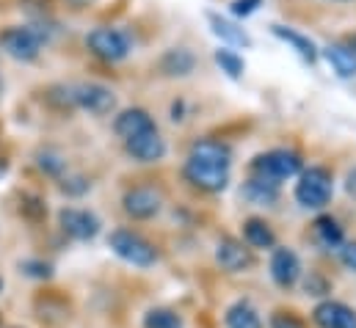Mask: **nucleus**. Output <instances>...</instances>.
<instances>
[{
  "label": "nucleus",
  "mask_w": 356,
  "mask_h": 328,
  "mask_svg": "<svg viewBox=\"0 0 356 328\" xmlns=\"http://www.w3.org/2000/svg\"><path fill=\"white\" fill-rule=\"evenodd\" d=\"M260 6H263V0H232V14L235 17H252Z\"/></svg>",
  "instance_id": "obj_31"
},
{
  "label": "nucleus",
  "mask_w": 356,
  "mask_h": 328,
  "mask_svg": "<svg viewBox=\"0 0 356 328\" xmlns=\"http://www.w3.org/2000/svg\"><path fill=\"white\" fill-rule=\"evenodd\" d=\"M185 179L199 188V190H207V193H221L227 185H229V168H221V165L213 163H202L196 158H188L185 168H182Z\"/></svg>",
  "instance_id": "obj_6"
},
{
  "label": "nucleus",
  "mask_w": 356,
  "mask_h": 328,
  "mask_svg": "<svg viewBox=\"0 0 356 328\" xmlns=\"http://www.w3.org/2000/svg\"><path fill=\"white\" fill-rule=\"evenodd\" d=\"M243 240H246V246L249 248H273L276 246V235H273V229L268 227L266 221H260V218H249V221L243 224Z\"/></svg>",
  "instance_id": "obj_23"
},
{
  "label": "nucleus",
  "mask_w": 356,
  "mask_h": 328,
  "mask_svg": "<svg viewBox=\"0 0 356 328\" xmlns=\"http://www.w3.org/2000/svg\"><path fill=\"white\" fill-rule=\"evenodd\" d=\"M270 328H304V323L296 318V315H287V312H276L270 318Z\"/></svg>",
  "instance_id": "obj_32"
},
{
  "label": "nucleus",
  "mask_w": 356,
  "mask_h": 328,
  "mask_svg": "<svg viewBox=\"0 0 356 328\" xmlns=\"http://www.w3.org/2000/svg\"><path fill=\"white\" fill-rule=\"evenodd\" d=\"M188 158H196L202 163H213L221 165V168H229L232 165V147L218 141V138H202L191 147V155Z\"/></svg>",
  "instance_id": "obj_15"
},
{
  "label": "nucleus",
  "mask_w": 356,
  "mask_h": 328,
  "mask_svg": "<svg viewBox=\"0 0 356 328\" xmlns=\"http://www.w3.org/2000/svg\"><path fill=\"white\" fill-rule=\"evenodd\" d=\"M39 168L44 174H50V177H61L64 168H67V161L61 155H56V152H39Z\"/></svg>",
  "instance_id": "obj_28"
},
{
  "label": "nucleus",
  "mask_w": 356,
  "mask_h": 328,
  "mask_svg": "<svg viewBox=\"0 0 356 328\" xmlns=\"http://www.w3.org/2000/svg\"><path fill=\"white\" fill-rule=\"evenodd\" d=\"M270 279L284 290H290L301 279V259L293 248H273V254H270Z\"/></svg>",
  "instance_id": "obj_11"
},
{
  "label": "nucleus",
  "mask_w": 356,
  "mask_h": 328,
  "mask_svg": "<svg viewBox=\"0 0 356 328\" xmlns=\"http://www.w3.org/2000/svg\"><path fill=\"white\" fill-rule=\"evenodd\" d=\"M207 22H210V31H213L221 42H227V44H232V47H252V36H249L243 28H238L235 22L224 19L221 14L210 11V14H207Z\"/></svg>",
  "instance_id": "obj_18"
},
{
  "label": "nucleus",
  "mask_w": 356,
  "mask_h": 328,
  "mask_svg": "<svg viewBox=\"0 0 356 328\" xmlns=\"http://www.w3.org/2000/svg\"><path fill=\"white\" fill-rule=\"evenodd\" d=\"M337 254H340V262L356 273V243H343V246L337 248Z\"/></svg>",
  "instance_id": "obj_33"
},
{
  "label": "nucleus",
  "mask_w": 356,
  "mask_h": 328,
  "mask_svg": "<svg viewBox=\"0 0 356 328\" xmlns=\"http://www.w3.org/2000/svg\"><path fill=\"white\" fill-rule=\"evenodd\" d=\"M19 213H22L28 221L39 224V221L47 215V207H44V202H42L39 196H33V193H25V196L19 199Z\"/></svg>",
  "instance_id": "obj_26"
},
{
  "label": "nucleus",
  "mask_w": 356,
  "mask_h": 328,
  "mask_svg": "<svg viewBox=\"0 0 356 328\" xmlns=\"http://www.w3.org/2000/svg\"><path fill=\"white\" fill-rule=\"evenodd\" d=\"M158 67H161V72H163L166 78H185V75L193 72L196 56H193L191 50H185V47H172V50H166V53L161 56Z\"/></svg>",
  "instance_id": "obj_17"
},
{
  "label": "nucleus",
  "mask_w": 356,
  "mask_h": 328,
  "mask_svg": "<svg viewBox=\"0 0 356 328\" xmlns=\"http://www.w3.org/2000/svg\"><path fill=\"white\" fill-rule=\"evenodd\" d=\"M6 168H8V163H6V161H3V158H0V177H3V174H6Z\"/></svg>",
  "instance_id": "obj_35"
},
{
  "label": "nucleus",
  "mask_w": 356,
  "mask_h": 328,
  "mask_svg": "<svg viewBox=\"0 0 356 328\" xmlns=\"http://www.w3.org/2000/svg\"><path fill=\"white\" fill-rule=\"evenodd\" d=\"M241 193H243L246 202H252L257 207H273L279 202V185L270 182V179H263V177H254V174L243 182Z\"/></svg>",
  "instance_id": "obj_16"
},
{
  "label": "nucleus",
  "mask_w": 356,
  "mask_h": 328,
  "mask_svg": "<svg viewBox=\"0 0 356 328\" xmlns=\"http://www.w3.org/2000/svg\"><path fill=\"white\" fill-rule=\"evenodd\" d=\"M0 50L11 56L14 61H36L42 53V39L33 33V28L11 25L0 31Z\"/></svg>",
  "instance_id": "obj_5"
},
{
  "label": "nucleus",
  "mask_w": 356,
  "mask_h": 328,
  "mask_svg": "<svg viewBox=\"0 0 356 328\" xmlns=\"http://www.w3.org/2000/svg\"><path fill=\"white\" fill-rule=\"evenodd\" d=\"M270 31H273V36L276 39H282V42H287L304 61H309V64H315L318 61V47H315V42L309 39V36H304V33H298V31H293V28H287V25H270Z\"/></svg>",
  "instance_id": "obj_19"
},
{
  "label": "nucleus",
  "mask_w": 356,
  "mask_h": 328,
  "mask_svg": "<svg viewBox=\"0 0 356 328\" xmlns=\"http://www.w3.org/2000/svg\"><path fill=\"white\" fill-rule=\"evenodd\" d=\"M19 270L31 279H50L53 276V265L44 262V259H22L19 262Z\"/></svg>",
  "instance_id": "obj_27"
},
{
  "label": "nucleus",
  "mask_w": 356,
  "mask_h": 328,
  "mask_svg": "<svg viewBox=\"0 0 356 328\" xmlns=\"http://www.w3.org/2000/svg\"><path fill=\"white\" fill-rule=\"evenodd\" d=\"M0 293H3V279H0Z\"/></svg>",
  "instance_id": "obj_37"
},
{
  "label": "nucleus",
  "mask_w": 356,
  "mask_h": 328,
  "mask_svg": "<svg viewBox=\"0 0 356 328\" xmlns=\"http://www.w3.org/2000/svg\"><path fill=\"white\" fill-rule=\"evenodd\" d=\"M0 94H3V83H0Z\"/></svg>",
  "instance_id": "obj_38"
},
{
  "label": "nucleus",
  "mask_w": 356,
  "mask_h": 328,
  "mask_svg": "<svg viewBox=\"0 0 356 328\" xmlns=\"http://www.w3.org/2000/svg\"><path fill=\"white\" fill-rule=\"evenodd\" d=\"M334 193V182H332V171L323 165H309L298 174L296 182V202L307 210H323L332 202Z\"/></svg>",
  "instance_id": "obj_1"
},
{
  "label": "nucleus",
  "mask_w": 356,
  "mask_h": 328,
  "mask_svg": "<svg viewBox=\"0 0 356 328\" xmlns=\"http://www.w3.org/2000/svg\"><path fill=\"white\" fill-rule=\"evenodd\" d=\"M108 248L119 259H124L127 265H136V268H152L158 262V248L133 229H113L108 235Z\"/></svg>",
  "instance_id": "obj_2"
},
{
  "label": "nucleus",
  "mask_w": 356,
  "mask_h": 328,
  "mask_svg": "<svg viewBox=\"0 0 356 328\" xmlns=\"http://www.w3.org/2000/svg\"><path fill=\"white\" fill-rule=\"evenodd\" d=\"M58 227H61V232L67 238H72L78 243H86V240H94L99 235L102 224H99V218L94 213L83 210V207H64L58 213Z\"/></svg>",
  "instance_id": "obj_7"
},
{
  "label": "nucleus",
  "mask_w": 356,
  "mask_h": 328,
  "mask_svg": "<svg viewBox=\"0 0 356 328\" xmlns=\"http://www.w3.org/2000/svg\"><path fill=\"white\" fill-rule=\"evenodd\" d=\"M216 262L227 273H243L254 265V254L246 243H241L235 238H221L216 246Z\"/></svg>",
  "instance_id": "obj_10"
},
{
  "label": "nucleus",
  "mask_w": 356,
  "mask_h": 328,
  "mask_svg": "<svg viewBox=\"0 0 356 328\" xmlns=\"http://www.w3.org/2000/svg\"><path fill=\"white\" fill-rule=\"evenodd\" d=\"M72 97H75V108L91 116H108L116 108V94L102 83H81L72 88Z\"/></svg>",
  "instance_id": "obj_8"
},
{
  "label": "nucleus",
  "mask_w": 356,
  "mask_h": 328,
  "mask_svg": "<svg viewBox=\"0 0 356 328\" xmlns=\"http://www.w3.org/2000/svg\"><path fill=\"white\" fill-rule=\"evenodd\" d=\"M144 328H182V318L172 309H149L144 315Z\"/></svg>",
  "instance_id": "obj_25"
},
{
  "label": "nucleus",
  "mask_w": 356,
  "mask_h": 328,
  "mask_svg": "<svg viewBox=\"0 0 356 328\" xmlns=\"http://www.w3.org/2000/svg\"><path fill=\"white\" fill-rule=\"evenodd\" d=\"M332 290V284H329V279L326 276H321V273H309L307 279H304V293L307 295H326Z\"/></svg>",
  "instance_id": "obj_30"
},
{
  "label": "nucleus",
  "mask_w": 356,
  "mask_h": 328,
  "mask_svg": "<svg viewBox=\"0 0 356 328\" xmlns=\"http://www.w3.org/2000/svg\"><path fill=\"white\" fill-rule=\"evenodd\" d=\"M122 207H124V213H127L130 218H136V221H149V218H155V215L161 213L163 196H161V190H155V188H133V190L124 193Z\"/></svg>",
  "instance_id": "obj_9"
},
{
  "label": "nucleus",
  "mask_w": 356,
  "mask_h": 328,
  "mask_svg": "<svg viewBox=\"0 0 356 328\" xmlns=\"http://www.w3.org/2000/svg\"><path fill=\"white\" fill-rule=\"evenodd\" d=\"M312 320L318 328H356V312L343 301H323L315 306Z\"/></svg>",
  "instance_id": "obj_13"
},
{
  "label": "nucleus",
  "mask_w": 356,
  "mask_h": 328,
  "mask_svg": "<svg viewBox=\"0 0 356 328\" xmlns=\"http://www.w3.org/2000/svg\"><path fill=\"white\" fill-rule=\"evenodd\" d=\"M86 47H89L91 56H97L99 61L116 64V61H124L130 56L133 42L119 28H94L89 36H86Z\"/></svg>",
  "instance_id": "obj_4"
},
{
  "label": "nucleus",
  "mask_w": 356,
  "mask_h": 328,
  "mask_svg": "<svg viewBox=\"0 0 356 328\" xmlns=\"http://www.w3.org/2000/svg\"><path fill=\"white\" fill-rule=\"evenodd\" d=\"M348 193H351V196H356V171H351V174H348Z\"/></svg>",
  "instance_id": "obj_34"
},
{
  "label": "nucleus",
  "mask_w": 356,
  "mask_h": 328,
  "mask_svg": "<svg viewBox=\"0 0 356 328\" xmlns=\"http://www.w3.org/2000/svg\"><path fill=\"white\" fill-rule=\"evenodd\" d=\"M149 130H158V127H155V119L144 108H127L113 119V133L119 138H124V141L138 138V136H144Z\"/></svg>",
  "instance_id": "obj_14"
},
{
  "label": "nucleus",
  "mask_w": 356,
  "mask_h": 328,
  "mask_svg": "<svg viewBox=\"0 0 356 328\" xmlns=\"http://www.w3.org/2000/svg\"><path fill=\"white\" fill-rule=\"evenodd\" d=\"M124 147H127V155L138 163H161L166 158V141L158 130H149L138 138H130V141H124Z\"/></svg>",
  "instance_id": "obj_12"
},
{
  "label": "nucleus",
  "mask_w": 356,
  "mask_h": 328,
  "mask_svg": "<svg viewBox=\"0 0 356 328\" xmlns=\"http://www.w3.org/2000/svg\"><path fill=\"white\" fill-rule=\"evenodd\" d=\"M348 47H351V50H354V53H356V33H354V36H351V39H348Z\"/></svg>",
  "instance_id": "obj_36"
},
{
  "label": "nucleus",
  "mask_w": 356,
  "mask_h": 328,
  "mask_svg": "<svg viewBox=\"0 0 356 328\" xmlns=\"http://www.w3.org/2000/svg\"><path fill=\"white\" fill-rule=\"evenodd\" d=\"M323 58L340 78H356V53L348 44H329L323 50Z\"/></svg>",
  "instance_id": "obj_20"
},
{
  "label": "nucleus",
  "mask_w": 356,
  "mask_h": 328,
  "mask_svg": "<svg viewBox=\"0 0 356 328\" xmlns=\"http://www.w3.org/2000/svg\"><path fill=\"white\" fill-rule=\"evenodd\" d=\"M312 235H315V240H318L323 248H340L343 243H346V232H343L340 221L332 218V215H321V218H315V224H312Z\"/></svg>",
  "instance_id": "obj_21"
},
{
  "label": "nucleus",
  "mask_w": 356,
  "mask_h": 328,
  "mask_svg": "<svg viewBox=\"0 0 356 328\" xmlns=\"http://www.w3.org/2000/svg\"><path fill=\"white\" fill-rule=\"evenodd\" d=\"M224 323L227 328H263V320H260V312L249 304V301H238L227 309L224 315Z\"/></svg>",
  "instance_id": "obj_22"
},
{
  "label": "nucleus",
  "mask_w": 356,
  "mask_h": 328,
  "mask_svg": "<svg viewBox=\"0 0 356 328\" xmlns=\"http://www.w3.org/2000/svg\"><path fill=\"white\" fill-rule=\"evenodd\" d=\"M89 188H91V182L86 177H81V174L61 179V190H64L67 196H83V193H89Z\"/></svg>",
  "instance_id": "obj_29"
},
{
  "label": "nucleus",
  "mask_w": 356,
  "mask_h": 328,
  "mask_svg": "<svg viewBox=\"0 0 356 328\" xmlns=\"http://www.w3.org/2000/svg\"><path fill=\"white\" fill-rule=\"evenodd\" d=\"M216 64H218V67H221V72H227V78H232V81H241V78H243V72H246L243 58H241L235 50H229V47L216 50Z\"/></svg>",
  "instance_id": "obj_24"
},
{
  "label": "nucleus",
  "mask_w": 356,
  "mask_h": 328,
  "mask_svg": "<svg viewBox=\"0 0 356 328\" xmlns=\"http://www.w3.org/2000/svg\"><path fill=\"white\" fill-rule=\"evenodd\" d=\"M304 171V163H301V155L293 152V149H270V152H263L252 161V174L254 177H263V179H270V182H282V179H290V177H298Z\"/></svg>",
  "instance_id": "obj_3"
}]
</instances>
